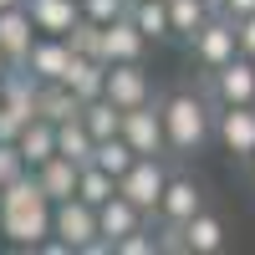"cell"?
Here are the masks:
<instances>
[{
	"mask_svg": "<svg viewBox=\"0 0 255 255\" xmlns=\"http://www.w3.org/2000/svg\"><path fill=\"white\" fill-rule=\"evenodd\" d=\"M77 5H82V15H87V20H97V26L128 15V0H77Z\"/></svg>",
	"mask_w": 255,
	"mask_h": 255,
	"instance_id": "83f0119b",
	"label": "cell"
},
{
	"mask_svg": "<svg viewBox=\"0 0 255 255\" xmlns=\"http://www.w3.org/2000/svg\"><path fill=\"white\" fill-rule=\"evenodd\" d=\"M235 31H240V56H250V61H255V15L235 20Z\"/></svg>",
	"mask_w": 255,
	"mask_h": 255,
	"instance_id": "4dcf8cb0",
	"label": "cell"
},
{
	"mask_svg": "<svg viewBox=\"0 0 255 255\" xmlns=\"http://www.w3.org/2000/svg\"><path fill=\"white\" fill-rule=\"evenodd\" d=\"M102 82H108V61L102 56H72V72H67V87L82 97V102H92L102 97Z\"/></svg>",
	"mask_w": 255,
	"mask_h": 255,
	"instance_id": "44dd1931",
	"label": "cell"
},
{
	"mask_svg": "<svg viewBox=\"0 0 255 255\" xmlns=\"http://www.w3.org/2000/svg\"><path fill=\"white\" fill-rule=\"evenodd\" d=\"M0 102H5V87H0Z\"/></svg>",
	"mask_w": 255,
	"mask_h": 255,
	"instance_id": "8d00e7d4",
	"label": "cell"
},
{
	"mask_svg": "<svg viewBox=\"0 0 255 255\" xmlns=\"http://www.w3.org/2000/svg\"><path fill=\"white\" fill-rule=\"evenodd\" d=\"M10 5H26V0H0V10H10Z\"/></svg>",
	"mask_w": 255,
	"mask_h": 255,
	"instance_id": "e575fe53",
	"label": "cell"
},
{
	"mask_svg": "<svg viewBox=\"0 0 255 255\" xmlns=\"http://www.w3.org/2000/svg\"><path fill=\"white\" fill-rule=\"evenodd\" d=\"M31 174H36V184H41V194H46L51 204H61V199H72V194H77V174H82V163L51 153L41 168H31Z\"/></svg>",
	"mask_w": 255,
	"mask_h": 255,
	"instance_id": "2e32d148",
	"label": "cell"
},
{
	"mask_svg": "<svg viewBox=\"0 0 255 255\" xmlns=\"http://www.w3.org/2000/svg\"><path fill=\"white\" fill-rule=\"evenodd\" d=\"M148 225V215H143V209L133 204V199H123V194H113L108 204H97V240L102 245H118L123 235H133V230H143Z\"/></svg>",
	"mask_w": 255,
	"mask_h": 255,
	"instance_id": "4fadbf2b",
	"label": "cell"
},
{
	"mask_svg": "<svg viewBox=\"0 0 255 255\" xmlns=\"http://www.w3.org/2000/svg\"><path fill=\"white\" fill-rule=\"evenodd\" d=\"M158 113H163L168 158L174 163L204 158V148L215 143V102L204 97L199 82H174L168 92H158Z\"/></svg>",
	"mask_w": 255,
	"mask_h": 255,
	"instance_id": "6da1fadb",
	"label": "cell"
},
{
	"mask_svg": "<svg viewBox=\"0 0 255 255\" xmlns=\"http://www.w3.org/2000/svg\"><path fill=\"white\" fill-rule=\"evenodd\" d=\"M240 168H245V179H250V189H255V153H250V158H245Z\"/></svg>",
	"mask_w": 255,
	"mask_h": 255,
	"instance_id": "d6a6232c",
	"label": "cell"
},
{
	"mask_svg": "<svg viewBox=\"0 0 255 255\" xmlns=\"http://www.w3.org/2000/svg\"><path fill=\"white\" fill-rule=\"evenodd\" d=\"M15 148H20V158H26V168H41V163H46V158L56 153V123H46V118H31L26 128H20Z\"/></svg>",
	"mask_w": 255,
	"mask_h": 255,
	"instance_id": "d6986e66",
	"label": "cell"
},
{
	"mask_svg": "<svg viewBox=\"0 0 255 255\" xmlns=\"http://www.w3.org/2000/svg\"><path fill=\"white\" fill-rule=\"evenodd\" d=\"M36 36H41V31H36V20H31L26 5L0 10V51L10 56V67H20V61H26V51H31V41H36Z\"/></svg>",
	"mask_w": 255,
	"mask_h": 255,
	"instance_id": "9a60e30c",
	"label": "cell"
},
{
	"mask_svg": "<svg viewBox=\"0 0 255 255\" xmlns=\"http://www.w3.org/2000/svg\"><path fill=\"white\" fill-rule=\"evenodd\" d=\"M215 143H220L235 163H245V158L255 153V102L215 108Z\"/></svg>",
	"mask_w": 255,
	"mask_h": 255,
	"instance_id": "30bf717a",
	"label": "cell"
},
{
	"mask_svg": "<svg viewBox=\"0 0 255 255\" xmlns=\"http://www.w3.org/2000/svg\"><path fill=\"white\" fill-rule=\"evenodd\" d=\"M118 133L133 143V153H158V158H168V138H163V113H158V97H153V102H143V108H128Z\"/></svg>",
	"mask_w": 255,
	"mask_h": 255,
	"instance_id": "8fae6325",
	"label": "cell"
},
{
	"mask_svg": "<svg viewBox=\"0 0 255 255\" xmlns=\"http://www.w3.org/2000/svg\"><path fill=\"white\" fill-rule=\"evenodd\" d=\"M168 168H174V158H158V153H138L133 163H128V174L118 179V194L123 199H133L148 220H153V204L163 194V184H168Z\"/></svg>",
	"mask_w": 255,
	"mask_h": 255,
	"instance_id": "ba28073f",
	"label": "cell"
},
{
	"mask_svg": "<svg viewBox=\"0 0 255 255\" xmlns=\"http://www.w3.org/2000/svg\"><path fill=\"white\" fill-rule=\"evenodd\" d=\"M113 194H118V179L108 174V168H97V163H82V174H77V199L97 209V204H108Z\"/></svg>",
	"mask_w": 255,
	"mask_h": 255,
	"instance_id": "d4e9b609",
	"label": "cell"
},
{
	"mask_svg": "<svg viewBox=\"0 0 255 255\" xmlns=\"http://www.w3.org/2000/svg\"><path fill=\"white\" fill-rule=\"evenodd\" d=\"M51 235L67 245L72 255H108V245L97 240V209L82 204L77 194L61 199V204H51Z\"/></svg>",
	"mask_w": 255,
	"mask_h": 255,
	"instance_id": "5b68a950",
	"label": "cell"
},
{
	"mask_svg": "<svg viewBox=\"0 0 255 255\" xmlns=\"http://www.w3.org/2000/svg\"><path fill=\"white\" fill-rule=\"evenodd\" d=\"M61 41H67V46H72L77 56H97V41H102V26H97V20H87V15H77V20H72V31L61 36Z\"/></svg>",
	"mask_w": 255,
	"mask_h": 255,
	"instance_id": "4316f807",
	"label": "cell"
},
{
	"mask_svg": "<svg viewBox=\"0 0 255 255\" xmlns=\"http://www.w3.org/2000/svg\"><path fill=\"white\" fill-rule=\"evenodd\" d=\"M102 97L113 102V108H143V102H153L158 87L153 77H148V61H108V82H102Z\"/></svg>",
	"mask_w": 255,
	"mask_h": 255,
	"instance_id": "9c48e42d",
	"label": "cell"
},
{
	"mask_svg": "<svg viewBox=\"0 0 255 255\" xmlns=\"http://www.w3.org/2000/svg\"><path fill=\"white\" fill-rule=\"evenodd\" d=\"M72 56H77V51H72L61 36H36L20 67H26V72H36L41 82H67V72H72Z\"/></svg>",
	"mask_w": 255,
	"mask_h": 255,
	"instance_id": "7c38bea8",
	"label": "cell"
},
{
	"mask_svg": "<svg viewBox=\"0 0 255 255\" xmlns=\"http://www.w3.org/2000/svg\"><path fill=\"white\" fill-rule=\"evenodd\" d=\"M220 15H230V20H245V15H255V0H220Z\"/></svg>",
	"mask_w": 255,
	"mask_h": 255,
	"instance_id": "1f68e13d",
	"label": "cell"
},
{
	"mask_svg": "<svg viewBox=\"0 0 255 255\" xmlns=\"http://www.w3.org/2000/svg\"><path fill=\"white\" fill-rule=\"evenodd\" d=\"M209 204V189H204V179L194 174V168H184V163H174L168 168V184H163V194H158V204H153V225L158 230H179L194 209H204Z\"/></svg>",
	"mask_w": 255,
	"mask_h": 255,
	"instance_id": "3957f363",
	"label": "cell"
},
{
	"mask_svg": "<svg viewBox=\"0 0 255 255\" xmlns=\"http://www.w3.org/2000/svg\"><path fill=\"white\" fill-rule=\"evenodd\" d=\"M5 72H10V56H5V51H0V77H5Z\"/></svg>",
	"mask_w": 255,
	"mask_h": 255,
	"instance_id": "836d02e7",
	"label": "cell"
},
{
	"mask_svg": "<svg viewBox=\"0 0 255 255\" xmlns=\"http://www.w3.org/2000/svg\"><path fill=\"white\" fill-rule=\"evenodd\" d=\"M209 5H215V10H220V0H209Z\"/></svg>",
	"mask_w": 255,
	"mask_h": 255,
	"instance_id": "d590c367",
	"label": "cell"
},
{
	"mask_svg": "<svg viewBox=\"0 0 255 255\" xmlns=\"http://www.w3.org/2000/svg\"><path fill=\"white\" fill-rule=\"evenodd\" d=\"M20 174H26V158H20V148H15V143H0V189L15 184Z\"/></svg>",
	"mask_w": 255,
	"mask_h": 255,
	"instance_id": "f1b7e54d",
	"label": "cell"
},
{
	"mask_svg": "<svg viewBox=\"0 0 255 255\" xmlns=\"http://www.w3.org/2000/svg\"><path fill=\"white\" fill-rule=\"evenodd\" d=\"M82 113V97L67 87V82H41V92H36V118H46V123H67Z\"/></svg>",
	"mask_w": 255,
	"mask_h": 255,
	"instance_id": "ffe728a7",
	"label": "cell"
},
{
	"mask_svg": "<svg viewBox=\"0 0 255 255\" xmlns=\"http://www.w3.org/2000/svg\"><path fill=\"white\" fill-rule=\"evenodd\" d=\"M128 20L148 36V46H168L174 26H168V5L163 0H128Z\"/></svg>",
	"mask_w": 255,
	"mask_h": 255,
	"instance_id": "e0dca14e",
	"label": "cell"
},
{
	"mask_svg": "<svg viewBox=\"0 0 255 255\" xmlns=\"http://www.w3.org/2000/svg\"><path fill=\"white\" fill-rule=\"evenodd\" d=\"M97 56H102V61H143V56H148V36H143L128 15H118V20L102 26Z\"/></svg>",
	"mask_w": 255,
	"mask_h": 255,
	"instance_id": "5bb4252c",
	"label": "cell"
},
{
	"mask_svg": "<svg viewBox=\"0 0 255 255\" xmlns=\"http://www.w3.org/2000/svg\"><path fill=\"white\" fill-rule=\"evenodd\" d=\"M26 123H31V118H20L15 108H5V102H0V143H15Z\"/></svg>",
	"mask_w": 255,
	"mask_h": 255,
	"instance_id": "f546056e",
	"label": "cell"
},
{
	"mask_svg": "<svg viewBox=\"0 0 255 255\" xmlns=\"http://www.w3.org/2000/svg\"><path fill=\"white\" fill-rule=\"evenodd\" d=\"M168 5V26H174V41H189L209 15H215V5L209 0H163Z\"/></svg>",
	"mask_w": 255,
	"mask_h": 255,
	"instance_id": "603a6c76",
	"label": "cell"
},
{
	"mask_svg": "<svg viewBox=\"0 0 255 255\" xmlns=\"http://www.w3.org/2000/svg\"><path fill=\"white\" fill-rule=\"evenodd\" d=\"M199 87H204V97L215 102V108H240V102H255V61L250 56H230L225 67H215V72H199L194 77Z\"/></svg>",
	"mask_w": 255,
	"mask_h": 255,
	"instance_id": "8992f818",
	"label": "cell"
},
{
	"mask_svg": "<svg viewBox=\"0 0 255 255\" xmlns=\"http://www.w3.org/2000/svg\"><path fill=\"white\" fill-rule=\"evenodd\" d=\"M92 133H87V123H82V113L77 118H67V123H56V153L61 158H72V163H92Z\"/></svg>",
	"mask_w": 255,
	"mask_h": 255,
	"instance_id": "7402d4cb",
	"label": "cell"
},
{
	"mask_svg": "<svg viewBox=\"0 0 255 255\" xmlns=\"http://www.w3.org/2000/svg\"><path fill=\"white\" fill-rule=\"evenodd\" d=\"M133 158H138V153H133V143H128L123 133H113V138H97V143H92V163H97V168H108L113 179H123Z\"/></svg>",
	"mask_w": 255,
	"mask_h": 255,
	"instance_id": "cb8c5ba5",
	"label": "cell"
},
{
	"mask_svg": "<svg viewBox=\"0 0 255 255\" xmlns=\"http://www.w3.org/2000/svg\"><path fill=\"white\" fill-rule=\"evenodd\" d=\"M184 46H189V61H194L199 72H215V67H225V61L240 51V31H235V20H230V15L215 10L194 36L184 41Z\"/></svg>",
	"mask_w": 255,
	"mask_h": 255,
	"instance_id": "52a82bcc",
	"label": "cell"
},
{
	"mask_svg": "<svg viewBox=\"0 0 255 255\" xmlns=\"http://www.w3.org/2000/svg\"><path fill=\"white\" fill-rule=\"evenodd\" d=\"M82 123H87L92 138H113L123 128V108H113L108 97H92V102H82Z\"/></svg>",
	"mask_w": 255,
	"mask_h": 255,
	"instance_id": "484cf974",
	"label": "cell"
},
{
	"mask_svg": "<svg viewBox=\"0 0 255 255\" xmlns=\"http://www.w3.org/2000/svg\"><path fill=\"white\" fill-rule=\"evenodd\" d=\"M0 235H10L15 245H31V250L51 235V199L41 194L31 168L0 189Z\"/></svg>",
	"mask_w": 255,
	"mask_h": 255,
	"instance_id": "7a4b0ae2",
	"label": "cell"
},
{
	"mask_svg": "<svg viewBox=\"0 0 255 255\" xmlns=\"http://www.w3.org/2000/svg\"><path fill=\"white\" fill-rule=\"evenodd\" d=\"M26 10H31V20H36L41 36H67L72 20L82 15L77 0H26Z\"/></svg>",
	"mask_w": 255,
	"mask_h": 255,
	"instance_id": "ac0fdd59",
	"label": "cell"
},
{
	"mask_svg": "<svg viewBox=\"0 0 255 255\" xmlns=\"http://www.w3.org/2000/svg\"><path fill=\"white\" fill-rule=\"evenodd\" d=\"M225 245H230V225L215 204L194 209L179 230H163V250H174V255H220Z\"/></svg>",
	"mask_w": 255,
	"mask_h": 255,
	"instance_id": "277c9868",
	"label": "cell"
}]
</instances>
